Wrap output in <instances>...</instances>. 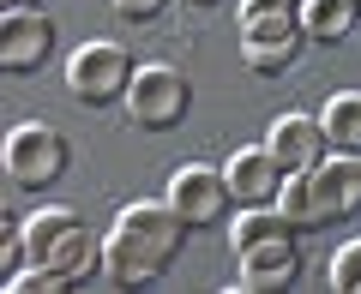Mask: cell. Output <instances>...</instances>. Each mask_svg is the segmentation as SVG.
Wrapping results in <instances>:
<instances>
[{
	"mask_svg": "<svg viewBox=\"0 0 361 294\" xmlns=\"http://www.w3.org/2000/svg\"><path fill=\"white\" fill-rule=\"evenodd\" d=\"M295 18H301V37L343 42V37H355V25H361V0H301Z\"/></svg>",
	"mask_w": 361,
	"mask_h": 294,
	"instance_id": "7c38bea8",
	"label": "cell"
},
{
	"mask_svg": "<svg viewBox=\"0 0 361 294\" xmlns=\"http://www.w3.org/2000/svg\"><path fill=\"white\" fill-rule=\"evenodd\" d=\"M163 205L175 210L187 229H211V222L223 217V205H229V180H223L217 168H205V162H187V168L169 174V198Z\"/></svg>",
	"mask_w": 361,
	"mask_h": 294,
	"instance_id": "8992f818",
	"label": "cell"
},
{
	"mask_svg": "<svg viewBox=\"0 0 361 294\" xmlns=\"http://www.w3.org/2000/svg\"><path fill=\"white\" fill-rule=\"evenodd\" d=\"M331 288H343V294H361V241H349L343 253L331 258Z\"/></svg>",
	"mask_w": 361,
	"mask_h": 294,
	"instance_id": "2e32d148",
	"label": "cell"
},
{
	"mask_svg": "<svg viewBox=\"0 0 361 294\" xmlns=\"http://www.w3.org/2000/svg\"><path fill=\"white\" fill-rule=\"evenodd\" d=\"M313 192H319V205H325V222L355 217L361 210V156L331 151L319 168H313Z\"/></svg>",
	"mask_w": 361,
	"mask_h": 294,
	"instance_id": "30bf717a",
	"label": "cell"
},
{
	"mask_svg": "<svg viewBox=\"0 0 361 294\" xmlns=\"http://www.w3.org/2000/svg\"><path fill=\"white\" fill-rule=\"evenodd\" d=\"M319 127H325V144H331V151L361 156V90H337L331 103H325Z\"/></svg>",
	"mask_w": 361,
	"mask_h": 294,
	"instance_id": "5bb4252c",
	"label": "cell"
},
{
	"mask_svg": "<svg viewBox=\"0 0 361 294\" xmlns=\"http://www.w3.org/2000/svg\"><path fill=\"white\" fill-rule=\"evenodd\" d=\"M25 253H30V264H42L49 276H61L66 288H78L90 270L103 264V241H97L73 210H37V217L25 222Z\"/></svg>",
	"mask_w": 361,
	"mask_h": 294,
	"instance_id": "7a4b0ae2",
	"label": "cell"
},
{
	"mask_svg": "<svg viewBox=\"0 0 361 294\" xmlns=\"http://www.w3.org/2000/svg\"><path fill=\"white\" fill-rule=\"evenodd\" d=\"M18 258H30V253H25V229H18V217H6V222H0V270L13 276Z\"/></svg>",
	"mask_w": 361,
	"mask_h": 294,
	"instance_id": "e0dca14e",
	"label": "cell"
},
{
	"mask_svg": "<svg viewBox=\"0 0 361 294\" xmlns=\"http://www.w3.org/2000/svg\"><path fill=\"white\" fill-rule=\"evenodd\" d=\"M133 54L121 49V42L109 37H90L73 49V60H66V96H78L85 108H103V103H121L133 84Z\"/></svg>",
	"mask_w": 361,
	"mask_h": 294,
	"instance_id": "3957f363",
	"label": "cell"
},
{
	"mask_svg": "<svg viewBox=\"0 0 361 294\" xmlns=\"http://www.w3.org/2000/svg\"><path fill=\"white\" fill-rule=\"evenodd\" d=\"M54 49V25L42 6H6L0 13V66L6 72H37Z\"/></svg>",
	"mask_w": 361,
	"mask_h": 294,
	"instance_id": "52a82bcc",
	"label": "cell"
},
{
	"mask_svg": "<svg viewBox=\"0 0 361 294\" xmlns=\"http://www.w3.org/2000/svg\"><path fill=\"white\" fill-rule=\"evenodd\" d=\"M0 168H6L13 186L42 192V186H54V180L66 174V139L49 120H18V127L6 132V144H0Z\"/></svg>",
	"mask_w": 361,
	"mask_h": 294,
	"instance_id": "277c9868",
	"label": "cell"
},
{
	"mask_svg": "<svg viewBox=\"0 0 361 294\" xmlns=\"http://www.w3.org/2000/svg\"><path fill=\"white\" fill-rule=\"evenodd\" d=\"M277 210L295 234H313V229H331L325 222V205L319 192H313V174H283V192H277Z\"/></svg>",
	"mask_w": 361,
	"mask_h": 294,
	"instance_id": "4fadbf2b",
	"label": "cell"
},
{
	"mask_svg": "<svg viewBox=\"0 0 361 294\" xmlns=\"http://www.w3.org/2000/svg\"><path fill=\"white\" fill-rule=\"evenodd\" d=\"M295 6H301V0H295Z\"/></svg>",
	"mask_w": 361,
	"mask_h": 294,
	"instance_id": "44dd1931",
	"label": "cell"
},
{
	"mask_svg": "<svg viewBox=\"0 0 361 294\" xmlns=\"http://www.w3.org/2000/svg\"><path fill=\"white\" fill-rule=\"evenodd\" d=\"M241 60H247V72L277 78V72H289V66L301 60V42H283V49H241Z\"/></svg>",
	"mask_w": 361,
	"mask_h": 294,
	"instance_id": "9a60e30c",
	"label": "cell"
},
{
	"mask_svg": "<svg viewBox=\"0 0 361 294\" xmlns=\"http://www.w3.org/2000/svg\"><path fill=\"white\" fill-rule=\"evenodd\" d=\"M301 270V253H295V234H277V241L253 246V253H241V282H235V294H271V288H289Z\"/></svg>",
	"mask_w": 361,
	"mask_h": 294,
	"instance_id": "9c48e42d",
	"label": "cell"
},
{
	"mask_svg": "<svg viewBox=\"0 0 361 294\" xmlns=\"http://www.w3.org/2000/svg\"><path fill=\"white\" fill-rule=\"evenodd\" d=\"M265 151L277 156L283 174H313V168L331 156V144H325V127L313 115H277L271 132H265Z\"/></svg>",
	"mask_w": 361,
	"mask_h": 294,
	"instance_id": "ba28073f",
	"label": "cell"
},
{
	"mask_svg": "<svg viewBox=\"0 0 361 294\" xmlns=\"http://www.w3.org/2000/svg\"><path fill=\"white\" fill-rule=\"evenodd\" d=\"M187 222L169 205H127L115 210V229L103 234V270L115 288H151L169 270V258L180 253Z\"/></svg>",
	"mask_w": 361,
	"mask_h": 294,
	"instance_id": "6da1fadb",
	"label": "cell"
},
{
	"mask_svg": "<svg viewBox=\"0 0 361 294\" xmlns=\"http://www.w3.org/2000/svg\"><path fill=\"white\" fill-rule=\"evenodd\" d=\"M193 6H217V0H193Z\"/></svg>",
	"mask_w": 361,
	"mask_h": 294,
	"instance_id": "ffe728a7",
	"label": "cell"
},
{
	"mask_svg": "<svg viewBox=\"0 0 361 294\" xmlns=\"http://www.w3.org/2000/svg\"><path fill=\"white\" fill-rule=\"evenodd\" d=\"M223 180H229V198L241 205H277V192H283V168L271 151H235Z\"/></svg>",
	"mask_w": 361,
	"mask_h": 294,
	"instance_id": "8fae6325",
	"label": "cell"
},
{
	"mask_svg": "<svg viewBox=\"0 0 361 294\" xmlns=\"http://www.w3.org/2000/svg\"><path fill=\"white\" fill-rule=\"evenodd\" d=\"M6 6H42V0H6Z\"/></svg>",
	"mask_w": 361,
	"mask_h": 294,
	"instance_id": "d6986e66",
	"label": "cell"
},
{
	"mask_svg": "<svg viewBox=\"0 0 361 294\" xmlns=\"http://www.w3.org/2000/svg\"><path fill=\"white\" fill-rule=\"evenodd\" d=\"M121 18H133V25H151V18H163L169 13V0H109Z\"/></svg>",
	"mask_w": 361,
	"mask_h": 294,
	"instance_id": "ac0fdd59",
	"label": "cell"
},
{
	"mask_svg": "<svg viewBox=\"0 0 361 294\" xmlns=\"http://www.w3.org/2000/svg\"><path fill=\"white\" fill-rule=\"evenodd\" d=\"M121 103H127V120H133V127L169 132V127H180L187 103H193V84H187L180 66H139Z\"/></svg>",
	"mask_w": 361,
	"mask_h": 294,
	"instance_id": "5b68a950",
	"label": "cell"
}]
</instances>
